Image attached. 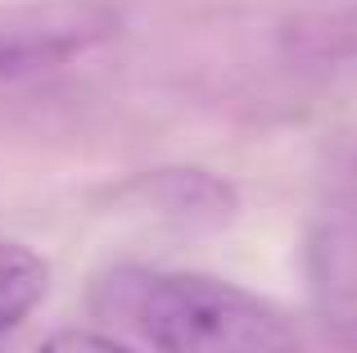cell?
Instances as JSON below:
<instances>
[{
    "label": "cell",
    "mask_w": 357,
    "mask_h": 353,
    "mask_svg": "<svg viewBox=\"0 0 357 353\" xmlns=\"http://www.w3.org/2000/svg\"><path fill=\"white\" fill-rule=\"evenodd\" d=\"M100 303L154 353H298L294 322L222 276L122 267L100 285Z\"/></svg>",
    "instance_id": "cell-1"
},
{
    "label": "cell",
    "mask_w": 357,
    "mask_h": 353,
    "mask_svg": "<svg viewBox=\"0 0 357 353\" xmlns=\"http://www.w3.org/2000/svg\"><path fill=\"white\" fill-rule=\"evenodd\" d=\"M118 32V9L105 0H32L0 5V77L45 73L86 54Z\"/></svg>",
    "instance_id": "cell-2"
},
{
    "label": "cell",
    "mask_w": 357,
    "mask_h": 353,
    "mask_svg": "<svg viewBox=\"0 0 357 353\" xmlns=\"http://www.w3.org/2000/svg\"><path fill=\"white\" fill-rule=\"evenodd\" d=\"M127 190L145 195V204L154 200L158 218H176V222H222L236 209V190H231L227 181H218V176H208V172H195V168L140 176Z\"/></svg>",
    "instance_id": "cell-3"
},
{
    "label": "cell",
    "mask_w": 357,
    "mask_h": 353,
    "mask_svg": "<svg viewBox=\"0 0 357 353\" xmlns=\"http://www.w3.org/2000/svg\"><path fill=\"white\" fill-rule=\"evenodd\" d=\"M285 50L303 63H357V0H335L289 18Z\"/></svg>",
    "instance_id": "cell-4"
},
{
    "label": "cell",
    "mask_w": 357,
    "mask_h": 353,
    "mask_svg": "<svg viewBox=\"0 0 357 353\" xmlns=\"http://www.w3.org/2000/svg\"><path fill=\"white\" fill-rule=\"evenodd\" d=\"M312 272L326 294L357 299V190L344 209H335L321 222L312 240Z\"/></svg>",
    "instance_id": "cell-5"
},
{
    "label": "cell",
    "mask_w": 357,
    "mask_h": 353,
    "mask_svg": "<svg viewBox=\"0 0 357 353\" xmlns=\"http://www.w3.org/2000/svg\"><path fill=\"white\" fill-rule=\"evenodd\" d=\"M45 285H50L45 258L32 254L27 245L0 240V340L14 336L32 317V308L45 299Z\"/></svg>",
    "instance_id": "cell-6"
},
{
    "label": "cell",
    "mask_w": 357,
    "mask_h": 353,
    "mask_svg": "<svg viewBox=\"0 0 357 353\" xmlns=\"http://www.w3.org/2000/svg\"><path fill=\"white\" fill-rule=\"evenodd\" d=\"M36 353H136V349L118 345V340L100 336V331H54Z\"/></svg>",
    "instance_id": "cell-7"
},
{
    "label": "cell",
    "mask_w": 357,
    "mask_h": 353,
    "mask_svg": "<svg viewBox=\"0 0 357 353\" xmlns=\"http://www.w3.org/2000/svg\"><path fill=\"white\" fill-rule=\"evenodd\" d=\"M349 345L357 349V322H349Z\"/></svg>",
    "instance_id": "cell-8"
}]
</instances>
